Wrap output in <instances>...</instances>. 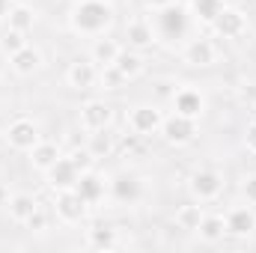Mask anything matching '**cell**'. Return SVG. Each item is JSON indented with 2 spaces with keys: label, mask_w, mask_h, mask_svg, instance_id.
Returning <instances> with one entry per match:
<instances>
[{
  "label": "cell",
  "mask_w": 256,
  "mask_h": 253,
  "mask_svg": "<svg viewBox=\"0 0 256 253\" xmlns=\"http://www.w3.org/2000/svg\"><path fill=\"white\" fill-rule=\"evenodd\" d=\"M114 3L110 0H78L68 12V27L78 33V36H104L110 27H114Z\"/></svg>",
  "instance_id": "6da1fadb"
},
{
  "label": "cell",
  "mask_w": 256,
  "mask_h": 253,
  "mask_svg": "<svg viewBox=\"0 0 256 253\" xmlns=\"http://www.w3.org/2000/svg\"><path fill=\"white\" fill-rule=\"evenodd\" d=\"M152 27H155V36H158V39L179 42V39H185L188 30H191V12L182 9V6H176V3H170V6H164V9L155 12Z\"/></svg>",
  "instance_id": "7a4b0ae2"
},
{
  "label": "cell",
  "mask_w": 256,
  "mask_h": 253,
  "mask_svg": "<svg viewBox=\"0 0 256 253\" xmlns=\"http://www.w3.org/2000/svg\"><path fill=\"white\" fill-rule=\"evenodd\" d=\"M224 173L214 170V167H200L188 176V194H191L196 202H214L220 194H224Z\"/></svg>",
  "instance_id": "3957f363"
},
{
  "label": "cell",
  "mask_w": 256,
  "mask_h": 253,
  "mask_svg": "<svg viewBox=\"0 0 256 253\" xmlns=\"http://www.w3.org/2000/svg\"><path fill=\"white\" fill-rule=\"evenodd\" d=\"M158 134H161L164 143H170V146H188V143L196 140L200 126H196V120H188V116H182V114H170V116H164Z\"/></svg>",
  "instance_id": "277c9868"
},
{
  "label": "cell",
  "mask_w": 256,
  "mask_h": 253,
  "mask_svg": "<svg viewBox=\"0 0 256 253\" xmlns=\"http://www.w3.org/2000/svg\"><path fill=\"white\" fill-rule=\"evenodd\" d=\"M6 143L15 149V152H30L39 140H42V134H39V126H36V120H30V116H15L9 126H6Z\"/></svg>",
  "instance_id": "5b68a950"
},
{
  "label": "cell",
  "mask_w": 256,
  "mask_h": 253,
  "mask_svg": "<svg viewBox=\"0 0 256 253\" xmlns=\"http://www.w3.org/2000/svg\"><path fill=\"white\" fill-rule=\"evenodd\" d=\"M78 122L84 131H102V128H110L114 122V108L104 102V98H90L80 104L78 110Z\"/></svg>",
  "instance_id": "8992f818"
},
{
  "label": "cell",
  "mask_w": 256,
  "mask_h": 253,
  "mask_svg": "<svg viewBox=\"0 0 256 253\" xmlns=\"http://www.w3.org/2000/svg\"><path fill=\"white\" fill-rule=\"evenodd\" d=\"M161 122H164V114L155 108V104H134L128 110V131L140 134V137H152L161 131Z\"/></svg>",
  "instance_id": "52a82bcc"
},
{
  "label": "cell",
  "mask_w": 256,
  "mask_h": 253,
  "mask_svg": "<svg viewBox=\"0 0 256 253\" xmlns=\"http://www.w3.org/2000/svg\"><path fill=\"white\" fill-rule=\"evenodd\" d=\"M212 33L218 39H238L248 33V15L236 6H224L220 15L212 21Z\"/></svg>",
  "instance_id": "ba28073f"
},
{
  "label": "cell",
  "mask_w": 256,
  "mask_h": 253,
  "mask_svg": "<svg viewBox=\"0 0 256 253\" xmlns=\"http://www.w3.org/2000/svg\"><path fill=\"white\" fill-rule=\"evenodd\" d=\"M173 114H182V116L200 122L202 114H206V96H202V90H196L194 84L179 86V90L173 92Z\"/></svg>",
  "instance_id": "9c48e42d"
},
{
  "label": "cell",
  "mask_w": 256,
  "mask_h": 253,
  "mask_svg": "<svg viewBox=\"0 0 256 253\" xmlns=\"http://www.w3.org/2000/svg\"><path fill=\"white\" fill-rule=\"evenodd\" d=\"M86 202L78 196V190H57L54 194V212H57V218L68 224V226H74V224H80L84 218H86Z\"/></svg>",
  "instance_id": "30bf717a"
},
{
  "label": "cell",
  "mask_w": 256,
  "mask_h": 253,
  "mask_svg": "<svg viewBox=\"0 0 256 253\" xmlns=\"http://www.w3.org/2000/svg\"><path fill=\"white\" fill-rule=\"evenodd\" d=\"M108 194L120 202V206H134L143 200V182L134 173H116L108 182Z\"/></svg>",
  "instance_id": "8fae6325"
},
{
  "label": "cell",
  "mask_w": 256,
  "mask_h": 253,
  "mask_svg": "<svg viewBox=\"0 0 256 253\" xmlns=\"http://www.w3.org/2000/svg\"><path fill=\"white\" fill-rule=\"evenodd\" d=\"M224 224H226V236L230 238H248V236H254L256 232L254 206H232L224 214Z\"/></svg>",
  "instance_id": "7c38bea8"
},
{
  "label": "cell",
  "mask_w": 256,
  "mask_h": 253,
  "mask_svg": "<svg viewBox=\"0 0 256 253\" xmlns=\"http://www.w3.org/2000/svg\"><path fill=\"white\" fill-rule=\"evenodd\" d=\"M182 60L194 68H208V66L218 63V45L206 36H196V39H188V45L182 48Z\"/></svg>",
  "instance_id": "4fadbf2b"
},
{
  "label": "cell",
  "mask_w": 256,
  "mask_h": 253,
  "mask_svg": "<svg viewBox=\"0 0 256 253\" xmlns=\"http://www.w3.org/2000/svg\"><path fill=\"white\" fill-rule=\"evenodd\" d=\"M45 179H48V188L54 190H72L74 185H78V179H80V170L72 164V158L68 155H63L57 164H51L48 170H45Z\"/></svg>",
  "instance_id": "5bb4252c"
},
{
  "label": "cell",
  "mask_w": 256,
  "mask_h": 253,
  "mask_svg": "<svg viewBox=\"0 0 256 253\" xmlns=\"http://www.w3.org/2000/svg\"><path fill=\"white\" fill-rule=\"evenodd\" d=\"M66 84L78 92H86V90H96L98 86V66L92 60H74V63L66 68Z\"/></svg>",
  "instance_id": "9a60e30c"
},
{
  "label": "cell",
  "mask_w": 256,
  "mask_h": 253,
  "mask_svg": "<svg viewBox=\"0 0 256 253\" xmlns=\"http://www.w3.org/2000/svg\"><path fill=\"white\" fill-rule=\"evenodd\" d=\"M74 190H78V196L86 206H98L108 196V179L102 173H96V167L92 170H84L80 179H78V185H74Z\"/></svg>",
  "instance_id": "2e32d148"
},
{
  "label": "cell",
  "mask_w": 256,
  "mask_h": 253,
  "mask_svg": "<svg viewBox=\"0 0 256 253\" xmlns=\"http://www.w3.org/2000/svg\"><path fill=\"white\" fill-rule=\"evenodd\" d=\"M126 42H128V48H134V51L152 48V45L158 42L152 21H149V18H131L126 24Z\"/></svg>",
  "instance_id": "e0dca14e"
},
{
  "label": "cell",
  "mask_w": 256,
  "mask_h": 253,
  "mask_svg": "<svg viewBox=\"0 0 256 253\" xmlns=\"http://www.w3.org/2000/svg\"><path fill=\"white\" fill-rule=\"evenodd\" d=\"M9 66H12V72L18 74V78H30V74H36L42 66H45V57H42V51L36 48V45H24L21 51H15L12 57H9Z\"/></svg>",
  "instance_id": "ac0fdd59"
},
{
  "label": "cell",
  "mask_w": 256,
  "mask_h": 253,
  "mask_svg": "<svg viewBox=\"0 0 256 253\" xmlns=\"http://www.w3.org/2000/svg\"><path fill=\"white\" fill-rule=\"evenodd\" d=\"M63 158V149H60V143H51V140H39L30 152H27V161H30V167L33 170H39V173H45L51 164H57Z\"/></svg>",
  "instance_id": "d6986e66"
},
{
  "label": "cell",
  "mask_w": 256,
  "mask_h": 253,
  "mask_svg": "<svg viewBox=\"0 0 256 253\" xmlns=\"http://www.w3.org/2000/svg\"><path fill=\"white\" fill-rule=\"evenodd\" d=\"M120 51H122V45L114 39V36H96L92 39V48H90V60L96 66H114L116 63V57H120Z\"/></svg>",
  "instance_id": "ffe728a7"
},
{
  "label": "cell",
  "mask_w": 256,
  "mask_h": 253,
  "mask_svg": "<svg viewBox=\"0 0 256 253\" xmlns=\"http://www.w3.org/2000/svg\"><path fill=\"white\" fill-rule=\"evenodd\" d=\"M6 208H9V218L15 224H27L33 218V212L39 208V200L33 194H12L9 202H6Z\"/></svg>",
  "instance_id": "44dd1931"
},
{
  "label": "cell",
  "mask_w": 256,
  "mask_h": 253,
  "mask_svg": "<svg viewBox=\"0 0 256 253\" xmlns=\"http://www.w3.org/2000/svg\"><path fill=\"white\" fill-rule=\"evenodd\" d=\"M224 6H226V0H191L188 12H191V21L202 24V27H212V21L220 15Z\"/></svg>",
  "instance_id": "7402d4cb"
},
{
  "label": "cell",
  "mask_w": 256,
  "mask_h": 253,
  "mask_svg": "<svg viewBox=\"0 0 256 253\" xmlns=\"http://www.w3.org/2000/svg\"><path fill=\"white\" fill-rule=\"evenodd\" d=\"M196 236H200V242H206V244L224 242V236H226L224 214H202V220H200V226H196Z\"/></svg>",
  "instance_id": "603a6c76"
},
{
  "label": "cell",
  "mask_w": 256,
  "mask_h": 253,
  "mask_svg": "<svg viewBox=\"0 0 256 253\" xmlns=\"http://www.w3.org/2000/svg\"><path fill=\"white\" fill-rule=\"evenodd\" d=\"M86 149H90V155H92L96 161H98V158H110V155L116 152V137H114L108 128H102V131H90Z\"/></svg>",
  "instance_id": "cb8c5ba5"
},
{
  "label": "cell",
  "mask_w": 256,
  "mask_h": 253,
  "mask_svg": "<svg viewBox=\"0 0 256 253\" xmlns=\"http://www.w3.org/2000/svg\"><path fill=\"white\" fill-rule=\"evenodd\" d=\"M202 202H185V206H179L176 208V214H173V220H176V226L179 230H185V232H196V226H200V220H202Z\"/></svg>",
  "instance_id": "d4e9b609"
},
{
  "label": "cell",
  "mask_w": 256,
  "mask_h": 253,
  "mask_svg": "<svg viewBox=\"0 0 256 253\" xmlns=\"http://www.w3.org/2000/svg\"><path fill=\"white\" fill-rule=\"evenodd\" d=\"M114 66H116V68L126 74V80H134V78H140V74H143V68H146L143 57H140V51H134V48H122Z\"/></svg>",
  "instance_id": "484cf974"
},
{
  "label": "cell",
  "mask_w": 256,
  "mask_h": 253,
  "mask_svg": "<svg viewBox=\"0 0 256 253\" xmlns=\"http://www.w3.org/2000/svg\"><path fill=\"white\" fill-rule=\"evenodd\" d=\"M86 244L92 248V250H114L116 244H120V238H116V230L114 226H92V230H86Z\"/></svg>",
  "instance_id": "4316f807"
},
{
  "label": "cell",
  "mask_w": 256,
  "mask_h": 253,
  "mask_svg": "<svg viewBox=\"0 0 256 253\" xmlns=\"http://www.w3.org/2000/svg\"><path fill=\"white\" fill-rule=\"evenodd\" d=\"M6 24H9V30L30 33V30H33V24H36V12H33L30 6H24V3H15V6H12V12L6 15Z\"/></svg>",
  "instance_id": "83f0119b"
},
{
  "label": "cell",
  "mask_w": 256,
  "mask_h": 253,
  "mask_svg": "<svg viewBox=\"0 0 256 253\" xmlns=\"http://www.w3.org/2000/svg\"><path fill=\"white\" fill-rule=\"evenodd\" d=\"M126 84H128L126 74H122L116 66H98V90L114 92V90H122Z\"/></svg>",
  "instance_id": "f1b7e54d"
},
{
  "label": "cell",
  "mask_w": 256,
  "mask_h": 253,
  "mask_svg": "<svg viewBox=\"0 0 256 253\" xmlns=\"http://www.w3.org/2000/svg\"><path fill=\"white\" fill-rule=\"evenodd\" d=\"M143 140L146 137H140V134H122L120 140H116V155L120 158H137V155H143Z\"/></svg>",
  "instance_id": "f546056e"
},
{
  "label": "cell",
  "mask_w": 256,
  "mask_h": 253,
  "mask_svg": "<svg viewBox=\"0 0 256 253\" xmlns=\"http://www.w3.org/2000/svg\"><path fill=\"white\" fill-rule=\"evenodd\" d=\"M27 33H21V30H6L3 33V39H0V51L6 54V57H12L15 51H21L24 45H27V39H24Z\"/></svg>",
  "instance_id": "4dcf8cb0"
},
{
  "label": "cell",
  "mask_w": 256,
  "mask_h": 253,
  "mask_svg": "<svg viewBox=\"0 0 256 253\" xmlns=\"http://www.w3.org/2000/svg\"><path fill=\"white\" fill-rule=\"evenodd\" d=\"M68 158H72V164H74L80 173L96 167V158L90 155V149H86V146H80V149H72V152H68Z\"/></svg>",
  "instance_id": "1f68e13d"
},
{
  "label": "cell",
  "mask_w": 256,
  "mask_h": 253,
  "mask_svg": "<svg viewBox=\"0 0 256 253\" xmlns=\"http://www.w3.org/2000/svg\"><path fill=\"white\" fill-rule=\"evenodd\" d=\"M242 196L248 200V206H256V173H248L242 179Z\"/></svg>",
  "instance_id": "d6a6232c"
},
{
  "label": "cell",
  "mask_w": 256,
  "mask_h": 253,
  "mask_svg": "<svg viewBox=\"0 0 256 253\" xmlns=\"http://www.w3.org/2000/svg\"><path fill=\"white\" fill-rule=\"evenodd\" d=\"M24 226H27V230H36V232H42V230L48 226V214L42 212V206H39V208L33 212V218H30V220H27Z\"/></svg>",
  "instance_id": "836d02e7"
},
{
  "label": "cell",
  "mask_w": 256,
  "mask_h": 253,
  "mask_svg": "<svg viewBox=\"0 0 256 253\" xmlns=\"http://www.w3.org/2000/svg\"><path fill=\"white\" fill-rule=\"evenodd\" d=\"M244 149H248L250 155H256V120L244 128Z\"/></svg>",
  "instance_id": "e575fe53"
},
{
  "label": "cell",
  "mask_w": 256,
  "mask_h": 253,
  "mask_svg": "<svg viewBox=\"0 0 256 253\" xmlns=\"http://www.w3.org/2000/svg\"><path fill=\"white\" fill-rule=\"evenodd\" d=\"M12 6H15V0H0V21H6V15L12 12Z\"/></svg>",
  "instance_id": "d590c367"
},
{
  "label": "cell",
  "mask_w": 256,
  "mask_h": 253,
  "mask_svg": "<svg viewBox=\"0 0 256 253\" xmlns=\"http://www.w3.org/2000/svg\"><path fill=\"white\" fill-rule=\"evenodd\" d=\"M143 3H146V6H149L152 12H158V9H164V6H170L173 0H143Z\"/></svg>",
  "instance_id": "8d00e7d4"
},
{
  "label": "cell",
  "mask_w": 256,
  "mask_h": 253,
  "mask_svg": "<svg viewBox=\"0 0 256 253\" xmlns=\"http://www.w3.org/2000/svg\"><path fill=\"white\" fill-rule=\"evenodd\" d=\"M9 202V190H6V185L0 182V206H6Z\"/></svg>",
  "instance_id": "74e56055"
},
{
  "label": "cell",
  "mask_w": 256,
  "mask_h": 253,
  "mask_svg": "<svg viewBox=\"0 0 256 253\" xmlns=\"http://www.w3.org/2000/svg\"><path fill=\"white\" fill-rule=\"evenodd\" d=\"M254 120H256V104H254Z\"/></svg>",
  "instance_id": "f35d334b"
}]
</instances>
